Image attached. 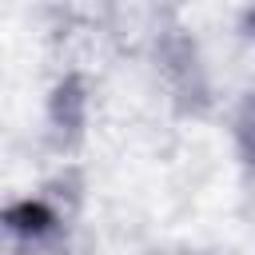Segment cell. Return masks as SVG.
<instances>
[{"label":"cell","mask_w":255,"mask_h":255,"mask_svg":"<svg viewBox=\"0 0 255 255\" xmlns=\"http://www.w3.org/2000/svg\"><path fill=\"white\" fill-rule=\"evenodd\" d=\"M4 255H72V219L48 195H24L4 207Z\"/></svg>","instance_id":"1"},{"label":"cell","mask_w":255,"mask_h":255,"mask_svg":"<svg viewBox=\"0 0 255 255\" xmlns=\"http://www.w3.org/2000/svg\"><path fill=\"white\" fill-rule=\"evenodd\" d=\"M239 199H243V219L255 235V155L239 159Z\"/></svg>","instance_id":"2"},{"label":"cell","mask_w":255,"mask_h":255,"mask_svg":"<svg viewBox=\"0 0 255 255\" xmlns=\"http://www.w3.org/2000/svg\"><path fill=\"white\" fill-rule=\"evenodd\" d=\"M175 255H199V251H175Z\"/></svg>","instance_id":"3"}]
</instances>
